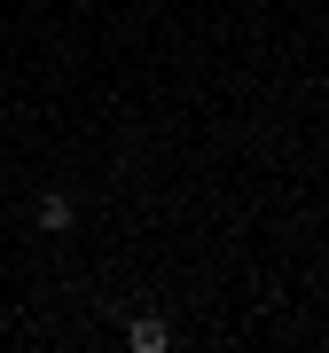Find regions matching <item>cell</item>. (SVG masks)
Listing matches in <instances>:
<instances>
[{
	"mask_svg": "<svg viewBox=\"0 0 329 353\" xmlns=\"http://www.w3.org/2000/svg\"><path fill=\"white\" fill-rule=\"evenodd\" d=\"M126 345H134V353H164V345H173V322H164V314H141V322L126 330Z\"/></svg>",
	"mask_w": 329,
	"mask_h": 353,
	"instance_id": "cell-1",
	"label": "cell"
},
{
	"mask_svg": "<svg viewBox=\"0 0 329 353\" xmlns=\"http://www.w3.org/2000/svg\"><path fill=\"white\" fill-rule=\"evenodd\" d=\"M71 220H78V212H71V196H63V189H47V196H39V228H47V236H63Z\"/></svg>",
	"mask_w": 329,
	"mask_h": 353,
	"instance_id": "cell-2",
	"label": "cell"
}]
</instances>
